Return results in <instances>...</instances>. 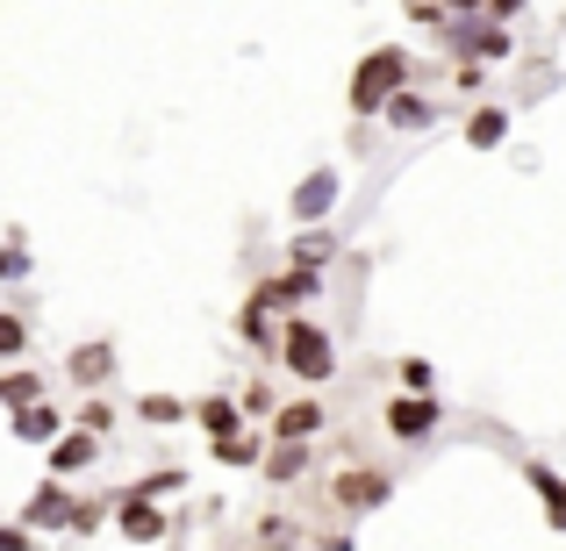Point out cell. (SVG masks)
<instances>
[{
	"mask_svg": "<svg viewBox=\"0 0 566 551\" xmlns=\"http://www.w3.org/2000/svg\"><path fill=\"white\" fill-rule=\"evenodd\" d=\"M273 359H280V372H294L302 386H323L337 372V345H331V330H323L316 316H287V322H280Z\"/></svg>",
	"mask_w": 566,
	"mask_h": 551,
	"instance_id": "cell-1",
	"label": "cell"
},
{
	"mask_svg": "<svg viewBox=\"0 0 566 551\" xmlns=\"http://www.w3.org/2000/svg\"><path fill=\"white\" fill-rule=\"evenodd\" d=\"M409 51H401V43H380V51H366L359 57V65H352V115H380L387 108V100H395L401 94V86H409Z\"/></svg>",
	"mask_w": 566,
	"mask_h": 551,
	"instance_id": "cell-2",
	"label": "cell"
},
{
	"mask_svg": "<svg viewBox=\"0 0 566 551\" xmlns=\"http://www.w3.org/2000/svg\"><path fill=\"white\" fill-rule=\"evenodd\" d=\"M331 501L345 516H374V509H387L395 501V480L387 473H374V466H345V473H331Z\"/></svg>",
	"mask_w": 566,
	"mask_h": 551,
	"instance_id": "cell-3",
	"label": "cell"
},
{
	"mask_svg": "<svg viewBox=\"0 0 566 551\" xmlns=\"http://www.w3.org/2000/svg\"><path fill=\"white\" fill-rule=\"evenodd\" d=\"M337 193H345V180H337V166H316V172H308L302 187H294L287 215L302 222V230H316V222H323V215H331V208H337Z\"/></svg>",
	"mask_w": 566,
	"mask_h": 551,
	"instance_id": "cell-4",
	"label": "cell"
},
{
	"mask_svg": "<svg viewBox=\"0 0 566 551\" xmlns=\"http://www.w3.org/2000/svg\"><path fill=\"white\" fill-rule=\"evenodd\" d=\"M438 430V394H395L387 401V437L395 444H423Z\"/></svg>",
	"mask_w": 566,
	"mask_h": 551,
	"instance_id": "cell-5",
	"label": "cell"
},
{
	"mask_svg": "<svg viewBox=\"0 0 566 551\" xmlns=\"http://www.w3.org/2000/svg\"><path fill=\"white\" fill-rule=\"evenodd\" d=\"M316 430H331L323 401H280V409H273V423H265V444H308Z\"/></svg>",
	"mask_w": 566,
	"mask_h": 551,
	"instance_id": "cell-6",
	"label": "cell"
},
{
	"mask_svg": "<svg viewBox=\"0 0 566 551\" xmlns=\"http://www.w3.org/2000/svg\"><path fill=\"white\" fill-rule=\"evenodd\" d=\"M444 43H452L459 57H481V65H495V57L516 51L510 29H495V22H444Z\"/></svg>",
	"mask_w": 566,
	"mask_h": 551,
	"instance_id": "cell-7",
	"label": "cell"
},
{
	"mask_svg": "<svg viewBox=\"0 0 566 551\" xmlns=\"http://www.w3.org/2000/svg\"><path fill=\"white\" fill-rule=\"evenodd\" d=\"M72 509H80V501H72V487L65 480H43L36 495L22 501V530H36V538H43V530H65Z\"/></svg>",
	"mask_w": 566,
	"mask_h": 551,
	"instance_id": "cell-8",
	"label": "cell"
},
{
	"mask_svg": "<svg viewBox=\"0 0 566 551\" xmlns=\"http://www.w3.org/2000/svg\"><path fill=\"white\" fill-rule=\"evenodd\" d=\"M115 530H123L129 544H158L166 538V509H158V501H137V495H115Z\"/></svg>",
	"mask_w": 566,
	"mask_h": 551,
	"instance_id": "cell-9",
	"label": "cell"
},
{
	"mask_svg": "<svg viewBox=\"0 0 566 551\" xmlns=\"http://www.w3.org/2000/svg\"><path fill=\"white\" fill-rule=\"evenodd\" d=\"M65 372L86 386V394H94V386H108V380H115V345H108V337H86V345H72Z\"/></svg>",
	"mask_w": 566,
	"mask_h": 551,
	"instance_id": "cell-10",
	"label": "cell"
},
{
	"mask_svg": "<svg viewBox=\"0 0 566 551\" xmlns=\"http://www.w3.org/2000/svg\"><path fill=\"white\" fill-rule=\"evenodd\" d=\"M524 487L538 495L545 530H559V538H566V473H553V466H538V458H531V466H524Z\"/></svg>",
	"mask_w": 566,
	"mask_h": 551,
	"instance_id": "cell-11",
	"label": "cell"
},
{
	"mask_svg": "<svg viewBox=\"0 0 566 551\" xmlns=\"http://www.w3.org/2000/svg\"><path fill=\"white\" fill-rule=\"evenodd\" d=\"M51 452V480H72V473H86L101 458V437H86V430H65L57 444H43Z\"/></svg>",
	"mask_w": 566,
	"mask_h": 551,
	"instance_id": "cell-12",
	"label": "cell"
},
{
	"mask_svg": "<svg viewBox=\"0 0 566 551\" xmlns=\"http://www.w3.org/2000/svg\"><path fill=\"white\" fill-rule=\"evenodd\" d=\"M65 415H57V401H29V409H14V437L22 444H57L65 437Z\"/></svg>",
	"mask_w": 566,
	"mask_h": 551,
	"instance_id": "cell-13",
	"label": "cell"
},
{
	"mask_svg": "<svg viewBox=\"0 0 566 551\" xmlns=\"http://www.w3.org/2000/svg\"><path fill=\"white\" fill-rule=\"evenodd\" d=\"M187 415H193V423L208 430V444H216V437H230V430H244V409H237L230 394H201V401H193Z\"/></svg>",
	"mask_w": 566,
	"mask_h": 551,
	"instance_id": "cell-14",
	"label": "cell"
},
{
	"mask_svg": "<svg viewBox=\"0 0 566 551\" xmlns=\"http://www.w3.org/2000/svg\"><path fill=\"white\" fill-rule=\"evenodd\" d=\"M208 452H216V466L244 473V466H259V458H265V430H230V437H216Z\"/></svg>",
	"mask_w": 566,
	"mask_h": 551,
	"instance_id": "cell-15",
	"label": "cell"
},
{
	"mask_svg": "<svg viewBox=\"0 0 566 551\" xmlns=\"http://www.w3.org/2000/svg\"><path fill=\"white\" fill-rule=\"evenodd\" d=\"M259 466H265V480H273V487H287V480H302V473H308V444H265Z\"/></svg>",
	"mask_w": 566,
	"mask_h": 551,
	"instance_id": "cell-16",
	"label": "cell"
},
{
	"mask_svg": "<svg viewBox=\"0 0 566 551\" xmlns=\"http://www.w3.org/2000/svg\"><path fill=\"white\" fill-rule=\"evenodd\" d=\"M29 401H51V380L43 372H0V409H29Z\"/></svg>",
	"mask_w": 566,
	"mask_h": 551,
	"instance_id": "cell-17",
	"label": "cell"
},
{
	"mask_svg": "<svg viewBox=\"0 0 566 551\" xmlns=\"http://www.w3.org/2000/svg\"><path fill=\"white\" fill-rule=\"evenodd\" d=\"M287 258H294V273H323V265L337 258V236H331V230H302Z\"/></svg>",
	"mask_w": 566,
	"mask_h": 551,
	"instance_id": "cell-18",
	"label": "cell"
},
{
	"mask_svg": "<svg viewBox=\"0 0 566 551\" xmlns=\"http://www.w3.org/2000/svg\"><path fill=\"white\" fill-rule=\"evenodd\" d=\"M502 137H510V115H502V108H473L467 115V144H473V151H495Z\"/></svg>",
	"mask_w": 566,
	"mask_h": 551,
	"instance_id": "cell-19",
	"label": "cell"
},
{
	"mask_svg": "<svg viewBox=\"0 0 566 551\" xmlns=\"http://www.w3.org/2000/svg\"><path fill=\"white\" fill-rule=\"evenodd\" d=\"M380 115H387V123H395V129H423V123H430V115H438V108H430V100H423V94H409V86H401V94H395V100H387V108H380Z\"/></svg>",
	"mask_w": 566,
	"mask_h": 551,
	"instance_id": "cell-20",
	"label": "cell"
},
{
	"mask_svg": "<svg viewBox=\"0 0 566 551\" xmlns=\"http://www.w3.org/2000/svg\"><path fill=\"white\" fill-rule=\"evenodd\" d=\"M187 487V466H158V473H144L137 487H123V495H137V501H166V495H180Z\"/></svg>",
	"mask_w": 566,
	"mask_h": 551,
	"instance_id": "cell-21",
	"label": "cell"
},
{
	"mask_svg": "<svg viewBox=\"0 0 566 551\" xmlns=\"http://www.w3.org/2000/svg\"><path fill=\"white\" fill-rule=\"evenodd\" d=\"M237 337H244L251 351H273L280 345V330H273V316H265L259 301H244V316H237Z\"/></svg>",
	"mask_w": 566,
	"mask_h": 551,
	"instance_id": "cell-22",
	"label": "cell"
},
{
	"mask_svg": "<svg viewBox=\"0 0 566 551\" xmlns=\"http://www.w3.org/2000/svg\"><path fill=\"white\" fill-rule=\"evenodd\" d=\"M137 415H144L151 430H172V423H187V401H180V394H144Z\"/></svg>",
	"mask_w": 566,
	"mask_h": 551,
	"instance_id": "cell-23",
	"label": "cell"
},
{
	"mask_svg": "<svg viewBox=\"0 0 566 551\" xmlns=\"http://www.w3.org/2000/svg\"><path fill=\"white\" fill-rule=\"evenodd\" d=\"M259 551H302V523H287V516H265V523H259Z\"/></svg>",
	"mask_w": 566,
	"mask_h": 551,
	"instance_id": "cell-24",
	"label": "cell"
},
{
	"mask_svg": "<svg viewBox=\"0 0 566 551\" xmlns=\"http://www.w3.org/2000/svg\"><path fill=\"white\" fill-rule=\"evenodd\" d=\"M22 351H29V316L0 308V359H22Z\"/></svg>",
	"mask_w": 566,
	"mask_h": 551,
	"instance_id": "cell-25",
	"label": "cell"
},
{
	"mask_svg": "<svg viewBox=\"0 0 566 551\" xmlns=\"http://www.w3.org/2000/svg\"><path fill=\"white\" fill-rule=\"evenodd\" d=\"M72 430H86V437H108V430H115V401H86V409H80V423H72Z\"/></svg>",
	"mask_w": 566,
	"mask_h": 551,
	"instance_id": "cell-26",
	"label": "cell"
},
{
	"mask_svg": "<svg viewBox=\"0 0 566 551\" xmlns=\"http://www.w3.org/2000/svg\"><path fill=\"white\" fill-rule=\"evenodd\" d=\"M395 372H401V394H430V386H438V365L430 359H401Z\"/></svg>",
	"mask_w": 566,
	"mask_h": 551,
	"instance_id": "cell-27",
	"label": "cell"
},
{
	"mask_svg": "<svg viewBox=\"0 0 566 551\" xmlns=\"http://www.w3.org/2000/svg\"><path fill=\"white\" fill-rule=\"evenodd\" d=\"M29 273V251H22V236H0V279H22Z\"/></svg>",
	"mask_w": 566,
	"mask_h": 551,
	"instance_id": "cell-28",
	"label": "cell"
},
{
	"mask_svg": "<svg viewBox=\"0 0 566 551\" xmlns=\"http://www.w3.org/2000/svg\"><path fill=\"white\" fill-rule=\"evenodd\" d=\"M237 409H251V415H273L280 401H273V386H265V380H251V386H244V401H237Z\"/></svg>",
	"mask_w": 566,
	"mask_h": 551,
	"instance_id": "cell-29",
	"label": "cell"
},
{
	"mask_svg": "<svg viewBox=\"0 0 566 551\" xmlns=\"http://www.w3.org/2000/svg\"><path fill=\"white\" fill-rule=\"evenodd\" d=\"M65 530H80V538H94L101 530V501H80V509H72V523Z\"/></svg>",
	"mask_w": 566,
	"mask_h": 551,
	"instance_id": "cell-30",
	"label": "cell"
},
{
	"mask_svg": "<svg viewBox=\"0 0 566 551\" xmlns=\"http://www.w3.org/2000/svg\"><path fill=\"white\" fill-rule=\"evenodd\" d=\"M0 551H36V530H22V523H0Z\"/></svg>",
	"mask_w": 566,
	"mask_h": 551,
	"instance_id": "cell-31",
	"label": "cell"
},
{
	"mask_svg": "<svg viewBox=\"0 0 566 551\" xmlns=\"http://www.w3.org/2000/svg\"><path fill=\"white\" fill-rule=\"evenodd\" d=\"M488 14H495V22H510V14H524V0H488Z\"/></svg>",
	"mask_w": 566,
	"mask_h": 551,
	"instance_id": "cell-32",
	"label": "cell"
},
{
	"mask_svg": "<svg viewBox=\"0 0 566 551\" xmlns=\"http://www.w3.org/2000/svg\"><path fill=\"white\" fill-rule=\"evenodd\" d=\"M316 551H352V538H345V530H331V538H323Z\"/></svg>",
	"mask_w": 566,
	"mask_h": 551,
	"instance_id": "cell-33",
	"label": "cell"
},
{
	"mask_svg": "<svg viewBox=\"0 0 566 551\" xmlns=\"http://www.w3.org/2000/svg\"><path fill=\"white\" fill-rule=\"evenodd\" d=\"M444 8H452V14H481L488 0H444Z\"/></svg>",
	"mask_w": 566,
	"mask_h": 551,
	"instance_id": "cell-34",
	"label": "cell"
}]
</instances>
